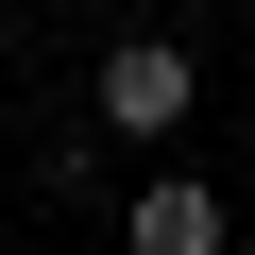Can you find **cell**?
Wrapping results in <instances>:
<instances>
[{
	"label": "cell",
	"instance_id": "obj_2",
	"mask_svg": "<svg viewBox=\"0 0 255 255\" xmlns=\"http://www.w3.org/2000/svg\"><path fill=\"white\" fill-rule=\"evenodd\" d=\"M221 238H238V204H221L204 170H170V153H153V170H136V204H119V255H221Z\"/></svg>",
	"mask_w": 255,
	"mask_h": 255
},
{
	"label": "cell",
	"instance_id": "obj_1",
	"mask_svg": "<svg viewBox=\"0 0 255 255\" xmlns=\"http://www.w3.org/2000/svg\"><path fill=\"white\" fill-rule=\"evenodd\" d=\"M85 119H102L119 153H170L187 119H204V51H187V34H119V51L85 68Z\"/></svg>",
	"mask_w": 255,
	"mask_h": 255
}]
</instances>
